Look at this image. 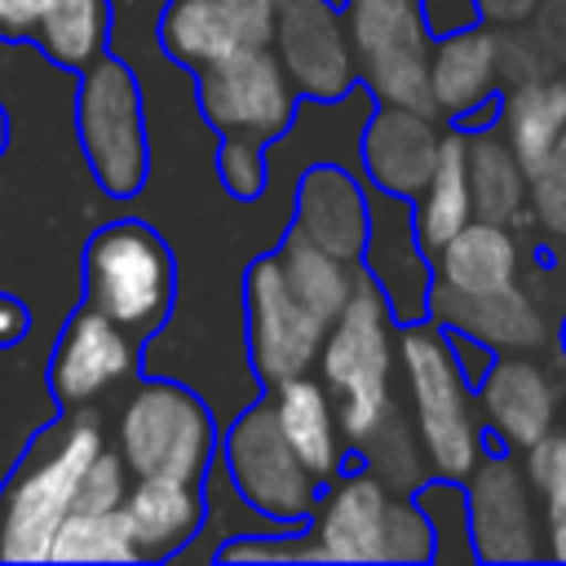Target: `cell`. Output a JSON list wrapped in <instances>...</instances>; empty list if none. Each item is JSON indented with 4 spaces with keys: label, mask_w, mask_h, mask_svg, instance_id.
I'll return each mask as SVG.
<instances>
[{
    "label": "cell",
    "mask_w": 566,
    "mask_h": 566,
    "mask_svg": "<svg viewBox=\"0 0 566 566\" xmlns=\"http://www.w3.org/2000/svg\"><path fill=\"white\" fill-rule=\"evenodd\" d=\"M106 447L102 420L71 407L0 486V562H49L57 526L71 517L88 460Z\"/></svg>",
    "instance_id": "6da1fadb"
},
{
    "label": "cell",
    "mask_w": 566,
    "mask_h": 566,
    "mask_svg": "<svg viewBox=\"0 0 566 566\" xmlns=\"http://www.w3.org/2000/svg\"><path fill=\"white\" fill-rule=\"evenodd\" d=\"M394 310L380 292V283L358 270L354 292L345 310L327 323L323 349H318V371L323 385L336 402L345 438L358 447L389 411H394V358H398V336H394Z\"/></svg>",
    "instance_id": "7a4b0ae2"
},
{
    "label": "cell",
    "mask_w": 566,
    "mask_h": 566,
    "mask_svg": "<svg viewBox=\"0 0 566 566\" xmlns=\"http://www.w3.org/2000/svg\"><path fill=\"white\" fill-rule=\"evenodd\" d=\"M398 363H402V376H407L411 424L420 433L429 469L438 478L464 482L469 469L486 451V429H482V416H478L473 385L464 380L447 332L438 323H429V318L402 323Z\"/></svg>",
    "instance_id": "3957f363"
},
{
    "label": "cell",
    "mask_w": 566,
    "mask_h": 566,
    "mask_svg": "<svg viewBox=\"0 0 566 566\" xmlns=\"http://www.w3.org/2000/svg\"><path fill=\"white\" fill-rule=\"evenodd\" d=\"M88 305L115 318L128 336H150L172 310L177 270L164 239L142 221H115L88 239L84 252Z\"/></svg>",
    "instance_id": "277c9868"
},
{
    "label": "cell",
    "mask_w": 566,
    "mask_h": 566,
    "mask_svg": "<svg viewBox=\"0 0 566 566\" xmlns=\"http://www.w3.org/2000/svg\"><path fill=\"white\" fill-rule=\"evenodd\" d=\"M119 455L133 478H186L208 473L217 429L208 407L177 380H142L115 424Z\"/></svg>",
    "instance_id": "5b68a950"
},
{
    "label": "cell",
    "mask_w": 566,
    "mask_h": 566,
    "mask_svg": "<svg viewBox=\"0 0 566 566\" xmlns=\"http://www.w3.org/2000/svg\"><path fill=\"white\" fill-rule=\"evenodd\" d=\"M75 119H80V146L93 181L106 195H137L146 186L150 146H146L142 93L124 62L97 53L84 66Z\"/></svg>",
    "instance_id": "8992f818"
},
{
    "label": "cell",
    "mask_w": 566,
    "mask_h": 566,
    "mask_svg": "<svg viewBox=\"0 0 566 566\" xmlns=\"http://www.w3.org/2000/svg\"><path fill=\"white\" fill-rule=\"evenodd\" d=\"M345 31L354 44L358 75L380 102L433 111L429 93V44L416 0H345Z\"/></svg>",
    "instance_id": "52a82bcc"
},
{
    "label": "cell",
    "mask_w": 566,
    "mask_h": 566,
    "mask_svg": "<svg viewBox=\"0 0 566 566\" xmlns=\"http://www.w3.org/2000/svg\"><path fill=\"white\" fill-rule=\"evenodd\" d=\"M469 504V539L478 562H539L544 544V509L526 478L517 451H482V460L464 478Z\"/></svg>",
    "instance_id": "ba28073f"
},
{
    "label": "cell",
    "mask_w": 566,
    "mask_h": 566,
    "mask_svg": "<svg viewBox=\"0 0 566 566\" xmlns=\"http://www.w3.org/2000/svg\"><path fill=\"white\" fill-rule=\"evenodd\" d=\"M226 469L243 504H252L274 522H305L318 504V478L301 464V455L283 438L270 402H256L230 424Z\"/></svg>",
    "instance_id": "9c48e42d"
},
{
    "label": "cell",
    "mask_w": 566,
    "mask_h": 566,
    "mask_svg": "<svg viewBox=\"0 0 566 566\" xmlns=\"http://www.w3.org/2000/svg\"><path fill=\"white\" fill-rule=\"evenodd\" d=\"M243 305H248V354L265 385L305 376L318 363L327 323L292 292L274 252L252 261V270L243 274Z\"/></svg>",
    "instance_id": "30bf717a"
},
{
    "label": "cell",
    "mask_w": 566,
    "mask_h": 566,
    "mask_svg": "<svg viewBox=\"0 0 566 566\" xmlns=\"http://www.w3.org/2000/svg\"><path fill=\"white\" fill-rule=\"evenodd\" d=\"M199 106L226 137H274L292 124V80L270 44H243L199 66Z\"/></svg>",
    "instance_id": "8fae6325"
},
{
    "label": "cell",
    "mask_w": 566,
    "mask_h": 566,
    "mask_svg": "<svg viewBox=\"0 0 566 566\" xmlns=\"http://www.w3.org/2000/svg\"><path fill=\"white\" fill-rule=\"evenodd\" d=\"M473 398L486 438L504 451H526L557 429L566 376L535 354H495L486 376L473 385Z\"/></svg>",
    "instance_id": "7c38bea8"
},
{
    "label": "cell",
    "mask_w": 566,
    "mask_h": 566,
    "mask_svg": "<svg viewBox=\"0 0 566 566\" xmlns=\"http://www.w3.org/2000/svg\"><path fill=\"white\" fill-rule=\"evenodd\" d=\"M274 53L287 80L310 97H340L354 84V44L340 22V9L327 0H279Z\"/></svg>",
    "instance_id": "4fadbf2b"
},
{
    "label": "cell",
    "mask_w": 566,
    "mask_h": 566,
    "mask_svg": "<svg viewBox=\"0 0 566 566\" xmlns=\"http://www.w3.org/2000/svg\"><path fill=\"white\" fill-rule=\"evenodd\" d=\"M363 270L380 283L389 310L398 323L429 318V287H433V261L420 248L416 221L407 199L376 190L371 199V230L363 248Z\"/></svg>",
    "instance_id": "5bb4252c"
},
{
    "label": "cell",
    "mask_w": 566,
    "mask_h": 566,
    "mask_svg": "<svg viewBox=\"0 0 566 566\" xmlns=\"http://www.w3.org/2000/svg\"><path fill=\"white\" fill-rule=\"evenodd\" d=\"M133 367H137V336H128L115 318L88 305L62 327L53 363H49V385L57 402L71 411V407L97 402L106 389L133 376Z\"/></svg>",
    "instance_id": "9a60e30c"
},
{
    "label": "cell",
    "mask_w": 566,
    "mask_h": 566,
    "mask_svg": "<svg viewBox=\"0 0 566 566\" xmlns=\"http://www.w3.org/2000/svg\"><path fill=\"white\" fill-rule=\"evenodd\" d=\"M429 318L447 332H464L491 345L495 354H539L548 349V340H557L548 310L522 283H509L486 296H455V292L429 287Z\"/></svg>",
    "instance_id": "2e32d148"
},
{
    "label": "cell",
    "mask_w": 566,
    "mask_h": 566,
    "mask_svg": "<svg viewBox=\"0 0 566 566\" xmlns=\"http://www.w3.org/2000/svg\"><path fill=\"white\" fill-rule=\"evenodd\" d=\"M389 486L376 473H349L332 482L323 504L310 513V544L318 562H385V513Z\"/></svg>",
    "instance_id": "e0dca14e"
},
{
    "label": "cell",
    "mask_w": 566,
    "mask_h": 566,
    "mask_svg": "<svg viewBox=\"0 0 566 566\" xmlns=\"http://www.w3.org/2000/svg\"><path fill=\"white\" fill-rule=\"evenodd\" d=\"M438 146H442L438 115L380 102V111L363 128V168H367L376 190L398 195V199H416L433 172Z\"/></svg>",
    "instance_id": "ac0fdd59"
},
{
    "label": "cell",
    "mask_w": 566,
    "mask_h": 566,
    "mask_svg": "<svg viewBox=\"0 0 566 566\" xmlns=\"http://www.w3.org/2000/svg\"><path fill=\"white\" fill-rule=\"evenodd\" d=\"M292 230L345 261H358L367 248V230H371V199L345 168L318 164L301 177Z\"/></svg>",
    "instance_id": "d6986e66"
},
{
    "label": "cell",
    "mask_w": 566,
    "mask_h": 566,
    "mask_svg": "<svg viewBox=\"0 0 566 566\" xmlns=\"http://www.w3.org/2000/svg\"><path fill=\"white\" fill-rule=\"evenodd\" d=\"M500 88V31L486 22L464 27L455 35H438L429 44V93L438 115H469L486 106Z\"/></svg>",
    "instance_id": "ffe728a7"
},
{
    "label": "cell",
    "mask_w": 566,
    "mask_h": 566,
    "mask_svg": "<svg viewBox=\"0 0 566 566\" xmlns=\"http://www.w3.org/2000/svg\"><path fill=\"white\" fill-rule=\"evenodd\" d=\"M429 261H433V287L455 292V296H486V292L517 283L522 248H517L513 226L473 217L438 252H429Z\"/></svg>",
    "instance_id": "44dd1931"
},
{
    "label": "cell",
    "mask_w": 566,
    "mask_h": 566,
    "mask_svg": "<svg viewBox=\"0 0 566 566\" xmlns=\"http://www.w3.org/2000/svg\"><path fill=\"white\" fill-rule=\"evenodd\" d=\"M270 407H274L283 438L301 455V464L318 482H332L345 464V429H340V416H336L327 385L310 380V376L279 380V385H270Z\"/></svg>",
    "instance_id": "7402d4cb"
},
{
    "label": "cell",
    "mask_w": 566,
    "mask_h": 566,
    "mask_svg": "<svg viewBox=\"0 0 566 566\" xmlns=\"http://www.w3.org/2000/svg\"><path fill=\"white\" fill-rule=\"evenodd\" d=\"M137 562H164L177 548H186L203 522V495L199 482L186 478H133L124 500Z\"/></svg>",
    "instance_id": "603a6c76"
},
{
    "label": "cell",
    "mask_w": 566,
    "mask_h": 566,
    "mask_svg": "<svg viewBox=\"0 0 566 566\" xmlns=\"http://www.w3.org/2000/svg\"><path fill=\"white\" fill-rule=\"evenodd\" d=\"M469 190H473V217L482 221H504V226L535 221L531 172L495 124L469 133Z\"/></svg>",
    "instance_id": "cb8c5ba5"
},
{
    "label": "cell",
    "mask_w": 566,
    "mask_h": 566,
    "mask_svg": "<svg viewBox=\"0 0 566 566\" xmlns=\"http://www.w3.org/2000/svg\"><path fill=\"white\" fill-rule=\"evenodd\" d=\"M411 221H416V234H420V248H424V252H438V248H442L460 226H469V221H473V190H469V133H464V128L442 133V146H438L433 172H429V181H424V186H420V195H416Z\"/></svg>",
    "instance_id": "d4e9b609"
},
{
    "label": "cell",
    "mask_w": 566,
    "mask_h": 566,
    "mask_svg": "<svg viewBox=\"0 0 566 566\" xmlns=\"http://www.w3.org/2000/svg\"><path fill=\"white\" fill-rule=\"evenodd\" d=\"M495 124L531 172L566 133V71H544L535 80L504 88Z\"/></svg>",
    "instance_id": "484cf974"
},
{
    "label": "cell",
    "mask_w": 566,
    "mask_h": 566,
    "mask_svg": "<svg viewBox=\"0 0 566 566\" xmlns=\"http://www.w3.org/2000/svg\"><path fill=\"white\" fill-rule=\"evenodd\" d=\"M159 40H164L168 57H177L195 71L243 49L234 9L226 0H168V9L159 18Z\"/></svg>",
    "instance_id": "4316f807"
},
{
    "label": "cell",
    "mask_w": 566,
    "mask_h": 566,
    "mask_svg": "<svg viewBox=\"0 0 566 566\" xmlns=\"http://www.w3.org/2000/svg\"><path fill=\"white\" fill-rule=\"evenodd\" d=\"M274 256H279V265H283V279L292 283V292H296L323 323H332V318L345 310V301H349V292H354V279H358L354 261H345V256H336V252L310 243V239L296 234V230L283 239V248H279Z\"/></svg>",
    "instance_id": "83f0119b"
},
{
    "label": "cell",
    "mask_w": 566,
    "mask_h": 566,
    "mask_svg": "<svg viewBox=\"0 0 566 566\" xmlns=\"http://www.w3.org/2000/svg\"><path fill=\"white\" fill-rule=\"evenodd\" d=\"M106 22H111V4L106 0H49L35 35H40L44 53L57 66L80 71L102 53Z\"/></svg>",
    "instance_id": "f1b7e54d"
},
{
    "label": "cell",
    "mask_w": 566,
    "mask_h": 566,
    "mask_svg": "<svg viewBox=\"0 0 566 566\" xmlns=\"http://www.w3.org/2000/svg\"><path fill=\"white\" fill-rule=\"evenodd\" d=\"M49 562H137L133 526L124 509H71L57 526Z\"/></svg>",
    "instance_id": "f546056e"
},
{
    "label": "cell",
    "mask_w": 566,
    "mask_h": 566,
    "mask_svg": "<svg viewBox=\"0 0 566 566\" xmlns=\"http://www.w3.org/2000/svg\"><path fill=\"white\" fill-rule=\"evenodd\" d=\"M358 451L367 455V473H376L394 495H411L420 482H429V455L420 447V433L416 424L394 407L363 442Z\"/></svg>",
    "instance_id": "4dcf8cb0"
},
{
    "label": "cell",
    "mask_w": 566,
    "mask_h": 566,
    "mask_svg": "<svg viewBox=\"0 0 566 566\" xmlns=\"http://www.w3.org/2000/svg\"><path fill=\"white\" fill-rule=\"evenodd\" d=\"M526 478L544 509V544L553 562H566V424L548 429L535 447H526Z\"/></svg>",
    "instance_id": "1f68e13d"
},
{
    "label": "cell",
    "mask_w": 566,
    "mask_h": 566,
    "mask_svg": "<svg viewBox=\"0 0 566 566\" xmlns=\"http://www.w3.org/2000/svg\"><path fill=\"white\" fill-rule=\"evenodd\" d=\"M420 500V509L433 522V557H473V539H469V504L455 478H429L411 491Z\"/></svg>",
    "instance_id": "d6a6232c"
},
{
    "label": "cell",
    "mask_w": 566,
    "mask_h": 566,
    "mask_svg": "<svg viewBox=\"0 0 566 566\" xmlns=\"http://www.w3.org/2000/svg\"><path fill=\"white\" fill-rule=\"evenodd\" d=\"M433 557V522L416 495H389L385 513V562H429Z\"/></svg>",
    "instance_id": "836d02e7"
},
{
    "label": "cell",
    "mask_w": 566,
    "mask_h": 566,
    "mask_svg": "<svg viewBox=\"0 0 566 566\" xmlns=\"http://www.w3.org/2000/svg\"><path fill=\"white\" fill-rule=\"evenodd\" d=\"M531 217L539 230L566 239V133L531 168Z\"/></svg>",
    "instance_id": "e575fe53"
},
{
    "label": "cell",
    "mask_w": 566,
    "mask_h": 566,
    "mask_svg": "<svg viewBox=\"0 0 566 566\" xmlns=\"http://www.w3.org/2000/svg\"><path fill=\"white\" fill-rule=\"evenodd\" d=\"M128 478H133V473H128L124 455H119V451H111V447H102V451L88 460L84 478H80L75 509H124L128 486H133Z\"/></svg>",
    "instance_id": "d590c367"
},
{
    "label": "cell",
    "mask_w": 566,
    "mask_h": 566,
    "mask_svg": "<svg viewBox=\"0 0 566 566\" xmlns=\"http://www.w3.org/2000/svg\"><path fill=\"white\" fill-rule=\"evenodd\" d=\"M221 181L239 199H252L265 186V155H261L256 137H226V146H221Z\"/></svg>",
    "instance_id": "8d00e7d4"
},
{
    "label": "cell",
    "mask_w": 566,
    "mask_h": 566,
    "mask_svg": "<svg viewBox=\"0 0 566 566\" xmlns=\"http://www.w3.org/2000/svg\"><path fill=\"white\" fill-rule=\"evenodd\" d=\"M217 557H221V562H318L310 535H301V539H274V535L252 539V535H248V539L221 544Z\"/></svg>",
    "instance_id": "74e56055"
},
{
    "label": "cell",
    "mask_w": 566,
    "mask_h": 566,
    "mask_svg": "<svg viewBox=\"0 0 566 566\" xmlns=\"http://www.w3.org/2000/svg\"><path fill=\"white\" fill-rule=\"evenodd\" d=\"M416 4H420V18H424V31L433 40L482 22V4L478 0H416Z\"/></svg>",
    "instance_id": "f35d334b"
},
{
    "label": "cell",
    "mask_w": 566,
    "mask_h": 566,
    "mask_svg": "<svg viewBox=\"0 0 566 566\" xmlns=\"http://www.w3.org/2000/svg\"><path fill=\"white\" fill-rule=\"evenodd\" d=\"M44 4L49 0H0V35H9V40L35 35L40 18H44Z\"/></svg>",
    "instance_id": "ab89813d"
},
{
    "label": "cell",
    "mask_w": 566,
    "mask_h": 566,
    "mask_svg": "<svg viewBox=\"0 0 566 566\" xmlns=\"http://www.w3.org/2000/svg\"><path fill=\"white\" fill-rule=\"evenodd\" d=\"M442 332H447V327H442ZM447 340H451V354H455V363H460L464 380H469V385H478V380L486 376V367L495 363V349H491V345H482V340H473V336H464V332H447Z\"/></svg>",
    "instance_id": "60d3db41"
},
{
    "label": "cell",
    "mask_w": 566,
    "mask_h": 566,
    "mask_svg": "<svg viewBox=\"0 0 566 566\" xmlns=\"http://www.w3.org/2000/svg\"><path fill=\"white\" fill-rule=\"evenodd\" d=\"M27 336V305L18 296H0V349L18 345Z\"/></svg>",
    "instance_id": "b9f144b4"
},
{
    "label": "cell",
    "mask_w": 566,
    "mask_h": 566,
    "mask_svg": "<svg viewBox=\"0 0 566 566\" xmlns=\"http://www.w3.org/2000/svg\"><path fill=\"white\" fill-rule=\"evenodd\" d=\"M478 4H482V22H500V27L526 22L539 9V0H478Z\"/></svg>",
    "instance_id": "7bdbcfd3"
},
{
    "label": "cell",
    "mask_w": 566,
    "mask_h": 566,
    "mask_svg": "<svg viewBox=\"0 0 566 566\" xmlns=\"http://www.w3.org/2000/svg\"><path fill=\"white\" fill-rule=\"evenodd\" d=\"M557 354H562V358H566V314H562V318H557Z\"/></svg>",
    "instance_id": "ee69618b"
},
{
    "label": "cell",
    "mask_w": 566,
    "mask_h": 566,
    "mask_svg": "<svg viewBox=\"0 0 566 566\" xmlns=\"http://www.w3.org/2000/svg\"><path fill=\"white\" fill-rule=\"evenodd\" d=\"M4 142H9V119H4V111H0V150H4Z\"/></svg>",
    "instance_id": "f6af8a7d"
},
{
    "label": "cell",
    "mask_w": 566,
    "mask_h": 566,
    "mask_svg": "<svg viewBox=\"0 0 566 566\" xmlns=\"http://www.w3.org/2000/svg\"><path fill=\"white\" fill-rule=\"evenodd\" d=\"M327 4H336V9H340V4H345V0H327Z\"/></svg>",
    "instance_id": "bcb514c9"
}]
</instances>
